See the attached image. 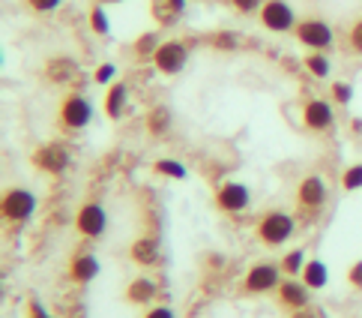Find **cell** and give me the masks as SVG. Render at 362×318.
I'll return each mask as SVG.
<instances>
[{"label":"cell","instance_id":"15","mask_svg":"<svg viewBox=\"0 0 362 318\" xmlns=\"http://www.w3.org/2000/svg\"><path fill=\"white\" fill-rule=\"evenodd\" d=\"M102 273V261L93 256V252H75L69 261V279L78 285H87Z\"/></svg>","mask_w":362,"mask_h":318},{"label":"cell","instance_id":"2","mask_svg":"<svg viewBox=\"0 0 362 318\" xmlns=\"http://www.w3.org/2000/svg\"><path fill=\"white\" fill-rule=\"evenodd\" d=\"M57 118H60V126H63V130L81 132V130H87V126H90V120H93V103H90L84 93L72 91V93L63 96Z\"/></svg>","mask_w":362,"mask_h":318},{"label":"cell","instance_id":"23","mask_svg":"<svg viewBox=\"0 0 362 318\" xmlns=\"http://www.w3.org/2000/svg\"><path fill=\"white\" fill-rule=\"evenodd\" d=\"M153 174H159V177H168V181H186L189 177V169L180 159H156L153 162Z\"/></svg>","mask_w":362,"mask_h":318},{"label":"cell","instance_id":"29","mask_svg":"<svg viewBox=\"0 0 362 318\" xmlns=\"http://www.w3.org/2000/svg\"><path fill=\"white\" fill-rule=\"evenodd\" d=\"M210 45L213 48H222V52H234V48H240V33L234 30H218L210 36Z\"/></svg>","mask_w":362,"mask_h":318},{"label":"cell","instance_id":"21","mask_svg":"<svg viewBox=\"0 0 362 318\" xmlns=\"http://www.w3.org/2000/svg\"><path fill=\"white\" fill-rule=\"evenodd\" d=\"M303 283H305L308 288H312V291L327 288V283H329V271H327V264H323L320 259H308L305 271H303Z\"/></svg>","mask_w":362,"mask_h":318},{"label":"cell","instance_id":"38","mask_svg":"<svg viewBox=\"0 0 362 318\" xmlns=\"http://www.w3.org/2000/svg\"><path fill=\"white\" fill-rule=\"evenodd\" d=\"M96 4H102V6H114V4H123V0H96Z\"/></svg>","mask_w":362,"mask_h":318},{"label":"cell","instance_id":"18","mask_svg":"<svg viewBox=\"0 0 362 318\" xmlns=\"http://www.w3.org/2000/svg\"><path fill=\"white\" fill-rule=\"evenodd\" d=\"M126 106H129V87H126V81H114L105 91V103H102L105 118L108 120H123Z\"/></svg>","mask_w":362,"mask_h":318},{"label":"cell","instance_id":"10","mask_svg":"<svg viewBox=\"0 0 362 318\" xmlns=\"http://www.w3.org/2000/svg\"><path fill=\"white\" fill-rule=\"evenodd\" d=\"M213 201L222 213H245L252 208V189L240 181H225L222 186H216Z\"/></svg>","mask_w":362,"mask_h":318},{"label":"cell","instance_id":"31","mask_svg":"<svg viewBox=\"0 0 362 318\" xmlns=\"http://www.w3.org/2000/svg\"><path fill=\"white\" fill-rule=\"evenodd\" d=\"M24 6L36 16H48V12H57L63 6V0H24Z\"/></svg>","mask_w":362,"mask_h":318},{"label":"cell","instance_id":"37","mask_svg":"<svg viewBox=\"0 0 362 318\" xmlns=\"http://www.w3.org/2000/svg\"><path fill=\"white\" fill-rule=\"evenodd\" d=\"M291 318H320V315H317L315 310H308V307H305V310H296V312H291Z\"/></svg>","mask_w":362,"mask_h":318},{"label":"cell","instance_id":"11","mask_svg":"<svg viewBox=\"0 0 362 318\" xmlns=\"http://www.w3.org/2000/svg\"><path fill=\"white\" fill-rule=\"evenodd\" d=\"M303 126L308 132H329L335 126V103L332 99H305L303 103Z\"/></svg>","mask_w":362,"mask_h":318},{"label":"cell","instance_id":"13","mask_svg":"<svg viewBox=\"0 0 362 318\" xmlns=\"http://www.w3.org/2000/svg\"><path fill=\"white\" fill-rule=\"evenodd\" d=\"M42 75H45L48 84H60V87L72 84L75 79H81V63L75 57H69V55H54V57L45 60Z\"/></svg>","mask_w":362,"mask_h":318},{"label":"cell","instance_id":"12","mask_svg":"<svg viewBox=\"0 0 362 318\" xmlns=\"http://www.w3.org/2000/svg\"><path fill=\"white\" fill-rule=\"evenodd\" d=\"M30 162H33V169H40L42 174H63L69 169V150L60 142H45L33 150Z\"/></svg>","mask_w":362,"mask_h":318},{"label":"cell","instance_id":"4","mask_svg":"<svg viewBox=\"0 0 362 318\" xmlns=\"http://www.w3.org/2000/svg\"><path fill=\"white\" fill-rule=\"evenodd\" d=\"M329 201V186L320 174H305L296 186V208L305 216H317Z\"/></svg>","mask_w":362,"mask_h":318},{"label":"cell","instance_id":"33","mask_svg":"<svg viewBox=\"0 0 362 318\" xmlns=\"http://www.w3.org/2000/svg\"><path fill=\"white\" fill-rule=\"evenodd\" d=\"M347 45H351L354 55H362V18H356L347 30Z\"/></svg>","mask_w":362,"mask_h":318},{"label":"cell","instance_id":"35","mask_svg":"<svg viewBox=\"0 0 362 318\" xmlns=\"http://www.w3.org/2000/svg\"><path fill=\"white\" fill-rule=\"evenodd\" d=\"M28 318H54V315H51L40 300H30V303H28Z\"/></svg>","mask_w":362,"mask_h":318},{"label":"cell","instance_id":"1","mask_svg":"<svg viewBox=\"0 0 362 318\" xmlns=\"http://www.w3.org/2000/svg\"><path fill=\"white\" fill-rule=\"evenodd\" d=\"M255 234L267 249H279L296 234V216L284 213V210H267L261 220H257Z\"/></svg>","mask_w":362,"mask_h":318},{"label":"cell","instance_id":"26","mask_svg":"<svg viewBox=\"0 0 362 318\" xmlns=\"http://www.w3.org/2000/svg\"><path fill=\"white\" fill-rule=\"evenodd\" d=\"M87 21H90V30H93L96 36H108L111 33V18H108V12L102 4H93L87 12Z\"/></svg>","mask_w":362,"mask_h":318},{"label":"cell","instance_id":"9","mask_svg":"<svg viewBox=\"0 0 362 318\" xmlns=\"http://www.w3.org/2000/svg\"><path fill=\"white\" fill-rule=\"evenodd\" d=\"M75 232L87 240H99L108 232V210L99 205V201H84V205L75 210Z\"/></svg>","mask_w":362,"mask_h":318},{"label":"cell","instance_id":"34","mask_svg":"<svg viewBox=\"0 0 362 318\" xmlns=\"http://www.w3.org/2000/svg\"><path fill=\"white\" fill-rule=\"evenodd\" d=\"M347 283H351L354 288H359V291H362V259L351 264V271H347Z\"/></svg>","mask_w":362,"mask_h":318},{"label":"cell","instance_id":"17","mask_svg":"<svg viewBox=\"0 0 362 318\" xmlns=\"http://www.w3.org/2000/svg\"><path fill=\"white\" fill-rule=\"evenodd\" d=\"M186 6H189V0H153L150 9L159 28H171V24H177L186 16Z\"/></svg>","mask_w":362,"mask_h":318},{"label":"cell","instance_id":"25","mask_svg":"<svg viewBox=\"0 0 362 318\" xmlns=\"http://www.w3.org/2000/svg\"><path fill=\"white\" fill-rule=\"evenodd\" d=\"M279 264H281V273H284V276H303L305 264H308L305 249H291V252H284Z\"/></svg>","mask_w":362,"mask_h":318},{"label":"cell","instance_id":"16","mask_svg":"<svg viewBox=\"0 0 362 318\" xmlns=\"http://www.w3.org/2000/svg\"><path fill=\"white\" fill-rule=\"evenodd\" d=\"M129 256H132V261L141 264V267H153V264H159V259H162V246H159V240L153 234H141V237L132 240Z\"/></svg>","mask_w":362,"mask_h":318},{"label":"cell","instance_id":"32","mask_svg":"<svg viewBox=\"0 0 362 318\" xmlns=\"http://www.w3.org/2000/svg\"><path fill=\"white\" fill-rule=\"evenodd\" d=\"M228 4L234 6V12H240V16H257L264 0H228Z\"/></svg>","mask_w":362,"mask_h":318},{"label":"cell","instance_id":"6","mask_svg":"<svg viewBox=\"0 0 362 318\" xmlns=\"http://www.w3.org/2000/svg\"><path fill=\"white\" fill-rule=\"evenodd\" d=\"M257 18H261L264 30H269V33H291L296 24H300L296 9L288 4V0H264Z\"/></svg>","mask_w":362,"mask_h":318},{"label":"cell","instance_id":"7","mask_svg":"<svg viewBox=\"0 0 362 318\" xmlns=\"http://www.w3.org/2000/svg\"><path fill=\"white\" fill-rule=\"evenodd\" d=\"M189 63V45L183 40H162V45L153 55V67H156L159 75H180Z\"/></svg>","mask_w":362,"mask_h":318},{"label":"cell","instance_id":"5","mask_svg":"<svg viewBox=\"0 0 362 318\" xmlns=\"http://www.w3.org/2000/svg\"><path fill=\"white\" fill-rule=\"evenodd\" d=\"M36 213V195L30 193V189L24 186H9L4 198H0V216H4L6 222H28L30 216Z\"/></svg>","mask_w":362,"mask_h":318},{"label":"cell","instance_id":"36","mask_svg":"<svg viewBox=\"0 0 362 318\" xmlns=\"http://www.w3.org/2000/svg\"><path fill=\"white\" fill-rule=\"evenodd\" d=\"M144 318H177V312L171 307H150L144 312Z\"/></svg>","mask_w":362,"mask_h":318},{"label":"cell","instance_id":"39","mask_svg":"<svg viewBox=\"0 0 362 318\" xmlns=\"http://www.w3.org/2000/svg\"><path fill=\"white\" fill-rule=\"evenodd\" d=\"M354 130H356V132H362V118H356V120H354Z\"/></svg>","mask_w":362,"mask_h":318},{"label":"cell","instance_id":"24","mask_svg":"<svg viewBox=\"0 0 362 318\" xmlns=\"http://www.w3.org/2000/svg\"><path fill=\"white\" fill-rule=\"evenodd\" d=\"M162 45V40H159V33L156 30H147V33H141L138 40L132 42V52H135V57L138 60H153V55H156V48Z\"/></svg>","mask_w":362,"mask_h":318},{"label":"cell","instance_id":"28","mask_svg":"<svg viewBox=\"0 0 362 318\" xmlns=\"http://www.w3.org/2000/svg\"><path fill=\"white\" fill-rule=\"evenodd\" d=\"M341 189L344 193H359L362 189V162L347 165V169L341 171Z\"/></svg>","mask_w":362,"mask_h":318},{"label":"cell","instance_id":"8","mask_svg":"<svg viewBox=\"0 0 362 318\" xmlns=\"http://www.w3.org/2000/svg\"><path fill=\"white\" fill-rule=\"evenodd\" d=\"M279 285H281V264L276 261L252 264L243 279V291H249V295H269V291H279Z\"/></svg>","mask_w":362,"mask_h":318},{"label":"cell","instance_id":"27","mask_svg":"<svg viewBox=\"0 0 362 318\" xmlns=\"http://www.w3.org/2000/svg\"><path fill=\"white\" fill-rule=\"evenodd\" d=\"M329 99L339 108H344V106H351L354 103V84L351 81H332V87H329Z\"/></svg>","mask_w":362,"mask_h":318},{"label":"cell","instance_id":"22","mask_svg":"<svg viewBox=\"0 0 362 318\" xmlns=\"http://www.w3.org/2000/svg\"><path fill=\"white\" fill-rule=\"evenodd\" d=\"M303 67H305V72L312 75V79H317V81H323V79H329V75H332V60L323 55V52H308V55L303 57Z\"/></svg>","mask_w":362,"mask_h":318},{"label":"cell","instance_id":"30","mask_svg":"<svg viewBox=\"0 0 362 318\" xmlns=\"http://www.w3.org/2000/svg\"><path fill=\"white\" fill-rule=\"evenodd\" d=\"M114 79H117V67H114V63H99V67L93 69V81L102 84V87H111Z\"/></svg>","mask_w":362,"mask_h":318},{"label":"cell","instance_id":"14","mask_svg":"<svg viewBox=\"0 0 362 318\" xmlns=\"http://www.w3.org/2000/svg\"><path fill=\"white\" fill-rule=\"evenodd\" d=\"M279 303L284 310H305L308 303H312V288H308L303 279H296V276H284L281 279V285H279Z\"/></svg>","mask_w":362,"mask_h":318},{"label":"cell","instance_id":"20","mask_svg":"<svg viewBox=\"0 0 362 318\" xmlns=\"http://www.w3.org/2000/svg\"><path fill=\"white\" fill-rule=\"evenodd\" d=\"M144 126H147V132H150L153 138H165L168 132H171V126H174L171 108H168V106H153V108L147 111Z\"/></svg>","mask_w":362,"mask_h":318},{"label":"cell","instance_id":"3","mask_svg":"<svg viewBox=\"0 0 362 318\" xmlns=\"http://www.w3.org/2000/svg\"><path fill=\"white\" fill-rule=\"evenodd\" d=\"M293 36L303 48H308V52H327V48H332V42H335L332 24L323 21V18H300V24L293 28Z\"/></svg>","mask_w":362,"mask_h":318},{"label":"cell","instance_id":"19","mask_svg":"<svg viewBox=\"0 0 362 318\" xmlns=\"http://www.w3.org/2000/svg\"><path fill=\"white\" fill-rule=\"evenodd\" d=\"M156 297H159V285L153 283L150 276H138L126 288V300L135 303V307H147V303H153Z\"/></svg>","mask_w":362,"mask_h":318}]
</instances>
